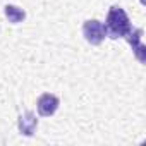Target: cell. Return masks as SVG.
Here are the masks:
<instances>
[{
	"mask_svg": "<svg viewBox=\"0 0 146 146\" xmlns=\"http://www.w3.org/2000/svg\"><path fill=\"white\" fill-rule=\"evenodd\" d=\"M58 105H60L58 96H55L52 93H43L36 102V108H38V113L41 117H52L57 112Z\"/></svg>",
	"mask_w": 146,
	"mask_h": 146,
	"instance_id": "4",
	"label": "cell"
},
{
	"mask_svg": "<svg viewBox=\"0 0 146 146\" xmlns=\"http://www.w3.org/2000/svg\"><path fill=\"white\" fill-rule=\"evenodd\" d=\"M83 36H84V40L90 45H95V46L100 45L107 38L103 23H100L98 19H88V21H84V24H83Z\"/></svg>",
	"mask_w": 146,
	"mask_h": 146,
	"instance_id": "2",
	"label": "cell"
},
{
	"mask_svg": "<svg viewBox=\"0 0 146 146\" xmlns=\"http://www.w3.org/2000/svg\"><path fill=\"white\" fill-rule=\"evenodd\" d=\"M4 12H5V17L9 19V23H12V24H19L26 19V12L21 7L12 5V4H7L4 7Z\"/></svg>",
	"mask_w": 146,
	"mask_h": 146,
	"instance_id": "6",
	"label": "cell"
},
{
	"mask_svg": "<svg viewBox=\"0 0 146 146\" xmlns=\"http://www.w3.org/2000/svg\"><path fill=\"white\" fill-rule=\"evenodd\" d=\"M105 33L108 38L112 40H119V38H125V35L132 29L131 26V19L125 14V11L119 5H112L107 12V19H105Z\"/></svg>",
	"mask_w": 146,
	"mask_h": 146,
	"instance_id": "1",
	"label": "cell"
},
{
	"mask_svg": "<svg viewBox=\"0 0 146 146\" xmlns=\"http://www.w3.org/2000/svg\"><path fill=\"white\" fill-rule=\"evenodd\" d=\"M17 127H19V132H21V134H24V136H33L35 131H36V127H38V119H36L35 112L28 110V112L21 113L19 119H17Z\"/></svg>",
	"mask_w": 146,
	"mask_h": 146,
	"instance_id": "5",
	"label": "cell"
},
{
	"mask_svg": "<svg viewBox=\"0 0 146 146\" xmlns=\"http://www.w3.org/2000/svg\"><path fill=\"white\" fill-rule=\"evenodd\" d=\"M143 28H132L127 35H125V40L127 43L131 45L136 58L139 60V64H146V46L143 45Z\"/></svg>",
	"mask_w": 146,
	"mask_h": 146,
	"instance_id": "3",
	"label": "cell"
}]
</instances>
